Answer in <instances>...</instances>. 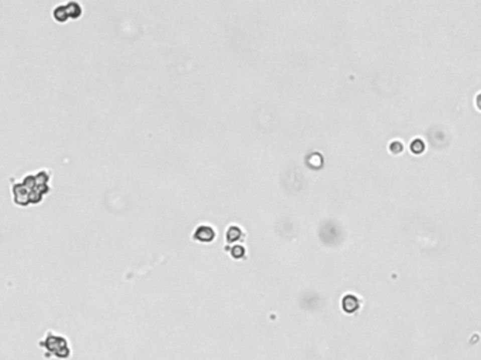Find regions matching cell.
Masks as SVG:
<instances>
[{"label": "cell", "mask_w": 481, "mask_h": 360, "mask_svg": "<svg viewBox=\"0 0 481 360\" xmlns=\"http://www.w3.org/2000/svg\"><path fill=\"white\" fill-rule=\"evenodd\" d=\"M80 5L76 2H69L68 5H59L57 8H54L52 10V16L54 19H57L58 22H65L66 19L69 17H78L80 16Z\"/></svg>", "instance_id": "obj_3"}, {"label": "cell", "mask_w": 481, "mask_h": 360, "mask_svg": "<svg viewBox=\"0 0 481 360\" xmlns=\"http://www.w3.org/2000/svg\"><path fill=\"white\" fill-rule=\"evenodd\" d=\"M13 197L16 204H38L44 196L51 190L50 172L40 170L36 175H29L19 183H13Z\"/></svg>", "instance_id": "obj_1"}, {"label": "cell", "mask_w": 481, "mask_h": 360, "mask_svg": "<svg viewBox=\"0 0 481 360\" xmlns=\"http://www.w3.org/2000/svg\"><path fill=\"white\" fill-rule=\"evenodd\" d=\"M194 238L200 241H211L214 238V232L210 226H200L194 233Z\"/></svg>", "instance_id": "obj_4"}, {"label": "cell", "mask_w": 481, "mask_h": 360, "mask_svg": "<svg viewBox=\"0 0 481 360\" xmlns=\"http://www.w3.org/2000/svg\"><path fill=\"white\" fill-rule=\"evenodd\" d=\"M391 151H393V152H396V154H398V152H401V151H403V145H401L400 142H393V144H391Z\"/></svg>", "instance_id": "obj_6"}, {"label": "cell", "mask_w": 481, "mask_h": 360, "mask_svg": "<svg viewBox=\"0 0 481 360\" xmlns=\"http://www.w3.org/2000/svg\"><path fill=\"white\" fill-rule=\"evenodd\" d=\"M40 346L43 347L45 359L57 357L59 360H66L71 356L68 339L58 333H54L52 331L47 332L45 338L40 342Z\"/></svg>", "instance_id": "obj_2"}, {"label": "cell", "mask_w": 481, "mask_h": 360, "mask_svg": "<svg viewBox=\"0 0 481 360\" xmlns=\"http://www.w3.org/2000/svg\"><path fill=\"white\" fill-rule=\"evenodd\" d=\"M477 107L481 110V94H478V97H477Z\"/></svg>", "instance_id": "obj_7"}, {"label": "cell", "mask_w": 481, "mask_h": 360, "mask_svg": "<svg viewBox=\"0 0 481 360\" xmlns=\"http://www.w3.org/2000/svg\"><path fill=\"white\" fill-rule=\"evenodd\" d=\"M412 152H417V154H421V152H422V151H424V142L422 141H419V140H417V141H414L412 142Z\"/></svg>", "instance_id": "obj_5"}]
</instances>
